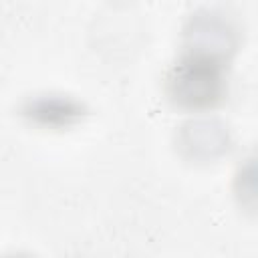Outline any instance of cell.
<instances>
[{"label":"cell","mask_w":258,"mask_h":258,"mask_svg":"<svg viewBox=\"0 0 258 258\" xmlns=\"http://www.w3.org/2000/svg\"><path fill=\"white\" fill-rule=\"evenodd\" d=\"M0 258H36V256L26 254V252H8V254H2Z\"/></svg>","instance_id":"5"},{"label":"cell","mask_w":258,"mask_h":258,"mask_svg":"<svg viewBox=\"0 0 258 258\" xmlns=\"http://www.w3.org/2000/svg\"><path fill=\"white\" fill-rule=\"evenodd\" d=\"M87 107L83 101L64 93H36L20 105V117L36 129L67 131L83 123Z\"/></svg>","instance_id":"4"},{"label":"cell","mask_w":258,"mask_h":258,"mask_svg":"<svg viewBox=\"0 0 258 258\" xmlns=\"http://www.w3.org/2000/svg\"><path fill=\"white\" fill-rule=\"evenodd\" d=\"M232 147L230 127L216 117L187 119L175 133L177 153L194 163H212L224 157Z\"/></svg>","instance_id":"3"},{"label":"cell","mask_w":258,"mask_h":258,"mask_svg":"<svg viewBox=\"0 0 258 258\" xmlns=\"http://www.w3.org/2000/svg\"><path fill=\"white\" fill-rule=\"evenodd\" d=\"M240 34L228 14L216 8L196 10L183 26V52L224 62L236 52Z\"/></svg>","instance_id":"2"},{"label":"cell","mask_w":258,"mask_h":258,"mask_svg":"<svg viewBox=\"0 0 258 258\" xmlns=\"http://www.w3.org/2000/svg\"><path fill=\"white\" fill-rule=\"evenodd\" d=\"M228 93L226 64L204 56L181 54L165 77L167 101L183 111L202 113L214 109Z\"/></svg>","instance_id":"1"}]
</instances>
